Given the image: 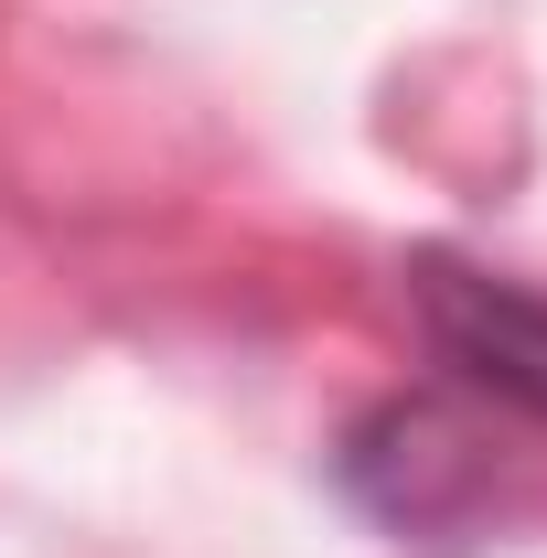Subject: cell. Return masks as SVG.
Returning <instances> with one entry per match:
<instances>
[{"mask_svg": "<svg viewBox=\"0 0 547 558\" xmlns=\"http://www.w3.org/2000/svg\"><path fill=\"white\" fill-rule=\"evenodd\" d=\"M333 484L398 548H483L537 505L526 451L462 387H398V398L354 409L333 440Z\"/></svg>", "mask_w": 547, "mask_h": 558, "instance_id": "cell-1", "label": "cell"}, {"mask_svg": "<svg viewBox=\"0 0 547 558\" xmlns=\"http://www.w3.org/2000/svg\"><path fill=\"white\" fill-rule=\"evenodd\" d=\"M398 301H409L429 365L483 398L494 418H537L547 429V279L483 269V258H451V247H418L398 269Z\"/></svg>", "mask_w": 547, "mask_h": 558, "instance_id": "cell-2", "label": "cell"}]
</instances>
